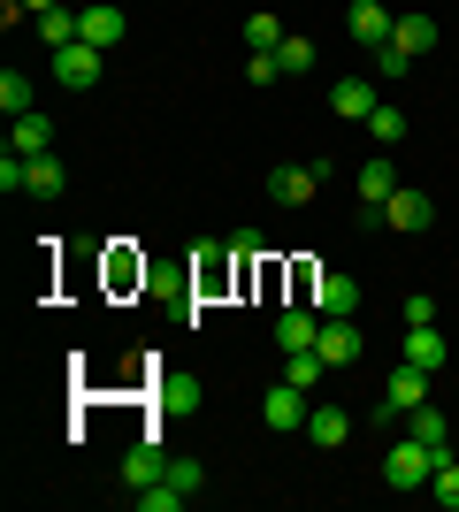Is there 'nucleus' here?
<instances>
[{
  "label": "nucleus",
  "mask_w": 459,
  "mask_h": 512,
  "mask_svg": "<svg viewBox=\"0 0 459 512\" xmlns=\"http://www.w3.org/2000/svg\"><path fill=\"white\" fill-rule=\"evenodd\" d=\"M230 253H238V245H230V237H199L192 245V291L199 299H222V291H230Z\"/></svg>",
  "instance_id": "f03ea898"
},
{
  "label": "nucleus",
  "mask_w": 459,
  "mask_h": 512,
  "mask_svg": "<svg viewBox=\"0 0 459 512\" xmlns=\"http://www.w3.org/2000/svg\"><path fill=\"white\" fill-rule=\"evenodd\" d=\"M161 474H169V451L153 444V436H138V444L123 451V482H131V490H146V482H161Z\"/></svg>",
  "instance_id": "2eb2a0df"
},
{
  "label": "nucleus",
  "mask_w": 459,
  "mask_h": 512,
  "mask_svg": "<svg viewBox=\"0 0 459 512\" xmlns=\"http://www.w3.org/2000/svg\"><path fill=\"white\" fill-rule=\"evenodd\" d=\"M276 77H284V62H276V54H253V62H245V85H253V92H268Z\"/></svg>",
  "instance_id": "2f4dec72"
},
{
  "label": "nucleus",
  "mask_w": 459,
  "mask_h": 512,
  "mask_svg": "<svg viewBox=\"0 0 459 512\" xmlns=\"http://www.w3.org/2000/svg\"><path fill=\"white\" fill-rule=\"evenodd\" d=\"M0 107H8V115H31V77H23V69L0 77Z\"/></svg>",
  "instance_id": "c85d7f7f"
},
{
  "label": "nucleus",
  "mask_w": 459,
  "mask_h": 512,
  "mask_svg": "<svg viewBox=\"0 0 459 512\" xmlns=\"http://www.w3.org/2000/svg\"><path fill=\"white\" fill-rule=\"evenodd\" d=\"M169 482H176L184 497H199V490H207V474H199V459H169Z\"/></svg>",
  "instance_id": "473e14b6"
},
{
  "label": "nucleus",
  "mask_w": 459,
  "mask_h": 512,
  "mask_svg": "<svg viewBox=\"0 0 459 512\" xmlns=\"http://www.w3.org/2000/svg\"><path fill=\"white\" fill-rule=\"evenodd\" d=\"M23 16H46V8H62V0H16Z\"/></svg>",
  "instance_id": "c9c22d12"
},
{
  "label": "nucleus",
  "mask_w": 459,
  "mask_h": 512,
  "mask_svg": "<svg viewBox=\"0 0 459 512\" xmlns=\"http://www.w3.org/2000/svg\"><path fill=\"white\" fill-rule=\"evenodd\" d=\"M306 306H314V314H329V321H337V314H360V283L337 276V268H322V276H314V299H306Z\"/></svg>",
  "instance_id": "9d476101"
},
{
  "label": "nucleus",
  "mask_w": 459,
  "mask_h": 512,
  "mask_svg": "<svg viewBox=\"0 0 459 512\" xmlns=\"http://www.w3.org/2000/svg\"><path fill=\"white\" fill-rule=\"evenodd\" d=\"M406 367H421V375L444 367V329L437 321H429V329H406Z\"/></svg>",
  "instance_id": "6ab92c4d"
},
{
  "label": "nucleus",
  "mask_w": 459,
  "mask_h": 512,
  "mask_svg": "<svg viewBox=\"0 0 459 512\" xmlns=\"http://www.w3.org/2000/svg\"><path fill=\"white\" fill-rule=\"evenodd\" d=\"M23 192H31V199H62L69 192V169L54 161V153H39V161L23 169Z\"/></svg>",
  "instance_id": "a211bd4d"
},
{
  "label": "nucleus",
  "mask_w": 459,
  "mask_h": 512,
  "mask_svg": "<svg viewBox=\"0 0 459 512\" xmlns=\"http://www.w3.org/2000/svg\"><path fill=\"white\" fill-rule=\"evenodd\" d=\"M284 39H291V31H284L276 16H268V8H261V16H245V46H253V54H276Z\"/></svg>",
  "instance_id": "a878e982"
},
{
  "label": "nucleus",
  "mask_w": 459,
  "mask_h": 512,
  "mask_svg": "<svg viewBox=\"0 0 459 512\" xmlns=\"http://www.w3.org/2000/svg\"><path fill=\"white\" fill-rule=\"evenodd\" d=\"M100 69H108V54H100V46H85V39L54 46V85H69V92H92V85H100Z\"/></svg>",
  "instance_id": "7ed1b4c3"
},
{
  "label": "nucleus",
  "mask_w": 459,
  "mask_h": 512,
  "mask_svg": "<svg viewBox=\"0 0 459 512\" xmlns=\"http://www.w3.org/2000/svg\"><path fill=\"white\" fill-rule=\"evenodd\" d=\"M131 497H138V512H184V505H192V497L176 490L169 474H161V482H146V490H131Z\"/></svg>",
  "instance_id": "393cba45"
},
{
  "label": "nucleus",
  "mask_w": 459,
  "mask_h": 512,
  "mask_svg": "<svg viewBox=\"0 0 459 512\" xmlns=\"http://www.w3.org/2000/svg\"><path fill=\"white\" fill-rule=\"evenodd\" d=\"M406 436H421L429 451L452 444V428H444V413H437V406H414V413H406Z\"/></svg>",
  "instance_id": "b1692460"
},
{
  "label": "nucleus",
  "mask_w": 459,
  "mask_h": 512,
  "mask_svg": "<svg viewBox=\"0 0 459 512\" xmlns=\"http://www.w3.org/2000/svg\"><path fill=\"white\" fill-rule=\"evenodd\" d=\"M131 276L146 283V260H131V253H115V260H108V283H131Z\"/></svg>",
  "instance_id": "f704fd0d"
},
{
  "label": "nucleus",
  "mask_w": 459,
  "mask_h": 512,
  "mask_svg": "<svg viewBox=\"0 0 459 512\" xmlns=\"http://www.w3.org/2000/svg\"><path fill=\"white\" fill-rule=\"evenodd\" d=\"M375 69H383V85H398V77L414 69V54H406V46H375Z\"/></svg>",
  "instance_id": "7c9ffc66"
},
{
  "label": "nucleus",
  "mask_w": 459,
  "mask_h": 512,
  "mask_svg": "<svg viewBox=\"0 0 459 512\" xmlns=\"http://www.w3.org/2000/svg\"><path fill=\"white\" fill-rule=\"evenodd\" d=\"M345 31H352V39H360V46H368V54H375V46H391L398 16H391V8H383V0H352V8H345Z\"/></svg>",
  "instance_id": "39448f33"
},
{
  "label": "nucleus",
  "mask_w": 459,
  "mask_h": 512,
  "mask_svg": "<svg viewBox=\"0 0 459 512\" xmlns=\"http://www.w3.org/2000/svg\"><path fill=\"white\" fill-rule=\"evenodd\" d=\"M77 31H85V8H69V0H62V8H46V16H39V39H46V54H54V46H69V39H77Z\"/></svg>",
  "instance_id": "aec40b11"
},
{
  "label": "nucleus",
  "mask_w": 459,
  "mask_h": 512,
  "mask_svg": "<svg viewBox=\"0 0 459 512\" xmlns=\"http://www.w3.org/2000/svg\"><path fill=\"white\" fill-rule=\"evenodd\" d=\"M360 130H368L375 146L391 153V146H398V138H406V107H398V100H375V115H368V123H360Z\"/></svg>",
  "instance_id": "4be33fe9"
},
{
  "label": "nucleus",
  "mask_w": 459,
  "mask_h": 512,
  "mask_svg": "<svg viewBox=\"0 0 459 512\" xmlns=\"http://www.w3.org/2000/svg\"><path fill=\"white\" fill-rule=\"evenodd\" d=\"M8 146H16L23 161H39V153H54V123H46L39 107H31V115H8Z\"/></svg>",
  "instance_id": "ddd939ff"
},
{
  "label": "nucleus",
  "mask_w": 459,
  "mask_h": 512,
  "mask_svg": "<svg viewBox=\"0 0 459 512\" xmlns=\"http://www.w3.org/2000/svg\"><path fill=\"white\" fill-rule=\"evenodd\" d=\"M398 314H406V329H429V321H437V299H429V291H414Z\"/></svg>",
  "instance_id": "72a5a7b5"
},
{
  "label": "nucleus",
  "mask_w": 459,
  "mask_h": 512,
  "mask_svg": "<svg viewBox=\"0 0 459 512\" xmlns=\"http://www.w3.org/2000/svg\"><path fill=\"white\" fill-rule=\"evenodd\" d=\"M375 100H383L375 77H337V85H329V115H345V123H368Z\"/></svg>",
  "instance_id": "6e6552de"
},
{
  "label": "nucleus",
  "mask_w": 459,
  "mask_h": 512,
  "mask_svg": "<svg viewBox=\"0 0 459 512\" xmlns=\"http://www.w3.org/2000/svg\"><path fill=\"white\" fill-rule=\"evenodd\" d=\"M306 436H314L322 451H345L352 444V413L345 406H314V413H306Z\"/></svg>",
  "instance_id": "dca6fc26"
},
{
  "label": "nucleus",
  "mask_w": 459,
  "mask_h": 512,
  "mask_svg": "<svg viewBox=\"0 0 459 512\" xmlns=\"http://www.w3.org/2000/svg\"><path fill=\"white\" fill-rule=\"evenodd\" d=\"M429 497L459 512V459H452V451H437V474H429Z\"/></svg>",
  "instance_id": "cd10ccee"
},
{
  "label": "nucleus",
  "mask_w": 459,
  "mask_h": 512,
  "mask_svg": "<svg viewBox=\"0 0 459 512\" xmlns=\"http://www.w3.org/2000/svg\"><path fill=\"white\" fill-rule=\"evenodd\" d=\"M314 184H322V176L306 169V161H284V169H268V199H276V207H314Z\"/></svg>",
  "instance_id": "1a4fd4ad"
},
{
  "label": "nucleus",
  "mask_w": 459,
  "mask_h": 512,
  "mask_svg": "<svg viewBox=\"0 0 459 512\" xmlns=\"http://www.w3.org/2000/svg\"><path fill=\"white\" fill-rule=\"evenodd\" d=\"M314 337H322V314H314L306 299L276 314V344H284V352H314Z\"/></svg>",
  "instance_id": "9b49d317"
},
{
  "label": "nucleus",
  "mask_w": 459,
  "mask_h": 512,
  "mask_svg": "<svg viewBox=\"0 0 459 512\" xmlns=\"http://www.w3.org/2000/svg\"><path fill=\"white\" fill-rule=\"evenodd\" d=\"M276 62H284V77H299V69H314V39H299V31H291V39L276 46Z\"/></svg>",
  "instance_id": "c756f323"
},
{
  "label": "nucleus",
  "mask_w": 459,
  "mask_h": 512,
  "mask_svg": "<svg viewBox=\"0 0 459 512\" xmlns=\"http://www.w3.org/2000/svg\"><path fill=\"white\" fill-rule=\"evenodd\" d=\"M414 406H429V375H421V367H398L391 383H383V406H375V421L391 428V421H406Z\"/></svg>",
  "instance_id": "20e7f679"
},
{
  "label": "nucleus",
  "mask_w": 459,
  "mask_h": 512,
  "mask_svg": "<svg viewBox=\"0 0 459 512\" xmlns=\"http://www.w3.org/2000/svg\"><path fill=\"white\" fill-rule=\"evenodd\" d=\"M123 31H131V16L100 0V8H85V31H77V39H85V46H100V54H115V46H123Z\"/></svg>",
  "instance_id": "4468645a"
},
{
  "label": "nucleus",
  "mask_w": 459,
  "mask_h": 512,
  "mask_svg": "<svg viewBox=\"0 0 459 512\" xmlns=\"http://www.w3.org/2000/svg\"><path fill=\"white\" fill-rule=\"evenodd\" d=\"M306 413H314V406H306L299 383H276V390L261 398V421H268V428H306Z\"/></svg>",
  "instance_id": "f8f14e48"
},
{
  "label": "nucleus",
  "mask_w": 459,
  "mask_h": 512,
  "mask_svg": "<svg viewBox=\"0 0 459 512\" xmlns=\"http://www.w3.org/2000/svg\"><path fill=\"white\" fill-rule=\"evenodd\" d=\"M322 344H314V352H284V383H299V390H314V383H322Z\"/></svg>",
  "instance_id": "bb28decb"
},
{
  "label": "nucleus",
  "mask_w": 459,
  "mask_h": 512,
  "mask_svg": "<svg viewBox=\"0 0 459 512\" xmlns=\"http://www.w3.org/2000/svg\"><path fill=\"white\" fill-rule=\"evenodd\" d=\"M429 222H437V207H429V192H414V184H398L391 199H383V230H429Z\"/></svg>",
  "instance_id": "423d86ee"
},
{
  "label": "nucleus",
  "mask_w": 459,
  "mask_h": 512,
  "mask_svg": "<svg viewBox=\"0 0 459 512\" xmlns=\"http://www.w3.org/2000/svg\"><path fill=\"white\" fill-rule=\"evenodd\" d=\"M314 344H322L329 367H352L360 352H368V337H360V321H352V314H337V321L322 314V337H314Z\"/></svg>",
  "instance_id": "0eeeda50"
},
{
  "label": "nucleus",
  "mask_w": 459,
  "mask_h": 512,
  "mask_svg": "<svg viewBox=\"0 0 459 512\" xmlns=\"http://www.w3.org/2000/svg\"><path fill=\"white\" fill-rule=\"evenodd\" d=\"M352 184H360V199H368V207H383V199L398 192V169H391V153H375V161H368L360 176H352Z\"/></svg>",
  "instance_id": "412c9836"
},
{
  "label": "nucleus",
  "mask_w": 459,
  "mask_h": 512,
  "mask_svg": "<svg viewBox=\"0 0 459 512\" xmlns=\"http://www.w3.org/2000/svg\"><path fill=\"white\" fill-rule=\"evenodd\" d=\"M153 406H161V413H192V406H199V383H192V375L153 367Z\"/></svg>",
  "instance_id": "f3484780"
},
{
  "label": "nucleus",
  "mask_w": 459,
  "mask_h": 512,
  "mask_svg": "<svg viewBox=\"0 0 459 512\" xmlns=\"http://www.w3.org/2000/svg\"><path fill=\"white\" fill-rule=\"evenodd\" d=\"M391 46H406V54H414V62H421V54H429V46H437V23H429V16H398Z\"/></svg>",
  "instance_id": "5701e85b"
},
{
  "label": "nucleus",
  "mask_w": 459,
  "mask_h": 512,
  "mask_svg": "<svg viewBox=\"0 0 459 512\" xmlns=\"http://www.w3.org/2000/svg\"><path fill=\"white\" fill-rule=\"evenodd\" d=\"M429 474H437V451L421 444V436H398V444L383 451V482H391V490H429Z\"/></svg>",
  "instance_id": "f257e3e1"
}]
</instances>
